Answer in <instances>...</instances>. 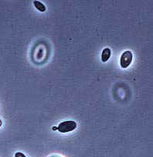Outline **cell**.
<instances>
[{"instance_id": "obj_4", "label": "cell", "mask_w": 153, "mask_h": 157, "mask_svg": "<svg viewBox=\"0 0 153 157\" xmlns=\"http://www.w3.org/2000/svg\"><path fill=\"white\" fill-rule=\"evenodd\" d=\"M34 5L36 9L39 11H40V12H45L46 11V7L45 6L44 4L42 3L41 2H39V1H34Z\"/></svg>"}, {"instance_id": "obj_1", "label": "cell", "mask_w": 153, "mask_h": 157, "mask_svg": "<svg viewBox=\"0 0 153 157\" xmlns=\"http://www.w3.org/2000/svg\"><path fill=\"white\" fill-rule=\"evenodd\" d=\"M77 127V123L73 120H68L61 123L57 127V130L61 133H68L73 131Z\"/></svg>"}, {"instance_id": "obj_6", "label": "cell", "mask_w": 153, "mask_h": 157, "mask_svg": "<svg viewBox=\"0 0 153 157\" xmlns=\"http://www.w3.org/2000/svg\"><path fill=\"white\" fill-rule=\"evenodd\" d=\"M53 130H57V127H53Z\"/></svg>"}, {"instance_id": "obj_2", "label": "cell", "mask_w": 153, "mask_h": 157, "mask_svg": "<svg viewBox=\"0 0 153 157\" xmlns=\"http://www.w3.org/2000/svg\"><path fill=\"white\" fill-rule=\"evenodd\" d=\"M133 61V53L130 50H126L120 57V65L123 68H126L130 66Z\"/></svg>"}, {"instance_id": "obj_3", "label": "cell", "mask_w": 153, "mask_h": 157, "mask_svg": "<svg viewBox=\"0 0 153 157\" xmlns=\"http://www.w3.org/2000/svg\"><path fill=\"white\" fill-rule=\"evenodd\" d=\"M111 57V50L107 47V48H105L102 51L101 54V61L102 62H106L109 60Z\"/></svg>"}, {"instance_id": "obj_5", "label": "cell", "mask_w": 153, "mask_h": 157, "mask_svg": "<svg viewBox=\"0 0 153 157\" xmlns=\"http://www.w3.org/2000/svg\"><path fill=\"white\" fill-rule=\"evenodd\" d=\"M15 157H26L22 152H16L15 153Z\"/></svg>"}, {"instance_id": "obj_7", "label": "cell", "mask_w": 153, "mask_h": 157, "mask_svg": "<svg viewBox=\"0 0 153 157\" xmlns=\"http://www.w3.org/2000/svg\"><path fill=\"white\" fill-rule=\"evenodd\" d=\"M2 126V121H1V120H0V127Z\"/></svg>"}]
</instances>
